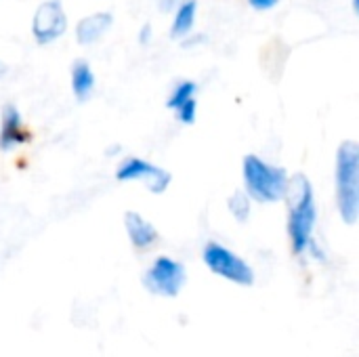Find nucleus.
<instances>
[{"label": "nucleus", "mask_w": 359, "mask_h": 357, "mask_svg": "<svg viewBox=\"0 0 359 357\" xmlns=\"http://www.w3.org/2000/svg\"><path fill=\"white\" fill-rule=\"evenodd\" d=\"M286 196L290 198V219H288V234L292 240V248L297 255H301L309 242L316 227V202H313V189L305 175H294L292 181L288 179Z\"/></svg>", "instance_id": "f257e3e1"}, {"label": "nucleus", "mask_w": 359, "mask_h": 357, "mask_svg": "<svg viewBox=\"0 0 359 357\" xmlns=\"http://www.w3.org/2000/svg\"><path fill=\"white\" fill-rule=\"evenodd\" d=\"M337 204L345 223L359 217V145L343 141L337 151Z\"/></svg>", "instance_id": "f03ea898"}, {"label": "nucleus", "mask_w": 359, "mask_h": 357, "mask_svg": "<svg viewBox=\"0 0 359 357\" xmlns=\"http://www.w3.org/2000/svg\"><path fill=\"white\" fill-rule=\"evenodd\" d=\"M244 181H246L248 196L263 202V204H271V202L282 200L286 196V189H288L286 170L271 166L257 156L244 158Z\"/></svg>", "instance_id": "7ed1b4c3"}, {"label": "nucleus", "mask_w": 359, "mask_h": 357, "mask_svg": "<svg viewBox=\"0 0 359 357\" xmlns=\"http://www.w3.org/2000/svg\"><path fill=\"white\" fill-rule=\"evenodd\" d=\"M204 263L208 265L210 271H215L217 276L233 282V284H242V286H250L255 282V274L250 269V265L246 261H242L238 255H233L229 248L221 246V244H206L204 248Z\"/></svg>", "instance_id": "20e7f679"}, {"label": "nucleus", "mask_w": 359, "mask_h": 357, "mask_svg": "<svg viewBox=\"0 0 359 357\" xmlns=\"http://www.w3.org/2000/svg\"><path fill=\"white\" fill-rule=\"evenodd\" d=\"M143 284L151 295L175 299L185 286V267L168 257H160L147 269Z\"/></svg>", "instance_id": "39448f33"}, {"label": "nucleus", "mask_w": 359, "mask_h": 357, "mask_svg": "<svg viewBox=\"0 0 359 357\" xmlns=\"http://www.w3.org/2000/svg\"><path fill=\"white\" fill-rule=\"evenodd\" d=\"M65 29H67V17H65V11L59 0H46L36 8L34 21H32V32L40 44H48V42L61 38L65 34Z\"/></svg>", "instance_id": "423d86ee"}, {"label": "nucleus", "mask_w": 359, "mask_h": 357, "mask_svg": "<svg viewBox=\"0 0 359 357\" xmlns=\"http://www.w3.org/2000/svg\"><path fill=\"white\" fill-rule=\"evenodd\" d=\"M116 177H118V181H145L147 189L154 194H162L170 183V173H166L164 168H158L141 158L126 160L118 168Z\"/></svg>", "instance_id": "0eeeda50"}, {"label": "nucleus", "mask_w": 359, "mask_h": 357, "mask_svg": "<svg viewBox=\"0 0 359 357\" xmlns=\"http://www.w3.org/2000/svg\"><path fill=\"white\" fill-rule=\"evenodd\" d=\"M27 141V133L21 128V116L17 107H2V124H0V149L8 151Z\"/></svg>", "instance_id": "6e6552de"}, {"label": "nucleus", "mask_w": 359, "mask_h": 357, "mask_svg": "<svg viewBox=\"0 0 359 357\" xmlns=\"http://www.w3.org/2000/svg\"><path fill=\"white\" fill-rule=\"evenodd\" d=\"M124 225L128 231V238L135 248H149L151 244L158 242V231L156 227L145 221L139 213H126L124 215Z\"/></svg>", "instance_id": "1a4fd4ad"}, {"label": "nucleus", "mask_w": 359, "mask_h": 357, "mask_svg": "<svg viewBox=\"0 0 359 357\" xmlns=\"http://www.w3.org/2000/svg\"><path fill=\"white\" fill-rule=\"evenodd\" d=\"M111 13H95V15H88L84 17L78 27H76V36H78V42L80 44H93L97 42L109 27H111Z\"/></svg>", "instance_id": "9d476101"}, {"label": "nucleus", "mask_w": 359, "mask_h": 357, "mask_svg": "<svg viewBox=\"0 0 359 357\" xmlns=\"http://www.w3.org/2000/svg\"><path fill=\"white\" fill-rule=\"evenodd\" d=\"M72 88L80 101H86L95 88V74L86 61H76L72 65Z\"/></svg>", "instance_id": "9b49d317"}, {"label": "nucleus", "mask_w": 359, "mask_h": 357, "mask_svg": "<svg viewBox=\"0 0 359 357\" xmlns=\"http://www.w3.org/2000/svg\"><path fill=\"white\" fill-rule=\"evenodd\" d=\"M196 0H185L179 8H177V15H175V21H172V27H170V34L181 38L185 36L191 27H194V19H196Z\"/></svg>", "instance_id": "f8f14e48"}, {"label": "nucleus", "mask_w": 359, "mask_h": 357, "mask_svg": "<svg viewBox=\"0 0 359 357\" xmlns=\"http://www.w3.org/2000/svg\"><path fill=\"white\" fill-rule=\"evenodd\" d=\"M229 210H231V215L240 221V223H244L246 219H248V215H250V200H248V196L244 194V191H236L231 198H229Z\"/></svg>", "instance_id": "ddd939ff"}, {"label": "nucleus", "mask_w": 359, "mask_h": 357, "mask_svg": "<svg viewBox=\"0 0 359 357\" xmlns=\"http://www.w3.org/2000/svg\"><path fill=\"white\" fill-rule=\"evenodd\" d=\"M194 93H196V84L189 82V80H185V82H181L179 86H175V90H172V95H170V99H168L166 105H168L170 109H177L181 103H185L187 99H191Z\"/></svg>", "instance_id": "4468645a"}, {"label": "nucleus", "mask_w": 359, "mask_h": 357, "mask_svg": "<svg viewBox=\"0 0 359 357\" xmlns=\"http://www.w3.org/2000/svg\"><path fill=\"white\" fill-rule=\"evenodd\" d=\"M196 107H198V103H196V99H194V97H191V99H187L185 103H181V105L177 107L179 118H181V122H183V124H191V122L196 120Z\"/></svg>", "instance_id": "2eb2a0df"}, {"label": "nucleus", "mask_w": 359, "mask_h": 357, "mask_svg": "<svg viewBox=\"0 0 359 357\" xmlns=\"http://www.w3.org/2000/svg\"><path fill=\"white\" fill-rule=\"evenodd\" d=\"M252 8H259V11H269L273 8L280 0H248Z\"/></svg>", "instance_id": "dca6fc26"}, {"label": "nucleus", "mask_w": 359, "mask_h": 357, "mask_svg": "<svg viewBox=\"0 0 359 357\" xmlns=\"http://www.w3.org/2000/svg\"><path fill=\"white\" fill-rule=\"evenodd\" d=\"M149 40V25L143 27V34H141V42H147Z\"/></svg>", "instance_id": "f3484780"}, {"label": "nucleus", "mask_w": 359, "mask_h": 357, "mask_svg": "<svg viewBox=\"0 0 359 357\" xmlns=\"http://www.w3.org/2000/svg\"><path fill=\"white\" fill-rule=\"evenodd\" d=\"M4 74H6V65H4V63L0 61V78H2Z\"/></svg>", "instance_id": "a211bd4d"}]
</instances>
